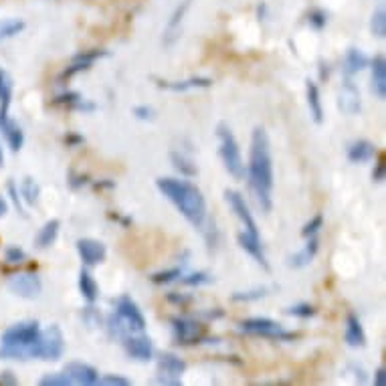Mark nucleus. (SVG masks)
<instances>
[{
    "instance_id": "1",
    "label": "nucleus",
    "mask_w": 386,
    "mask_h": 386,
    "mask_svg": "<svg viewBox=\"0 0 386 386\" xmlns=\"http://www.w3.org/2000/svg\"><path fill=\"white\" fill-rule=\"evenodd\" d=\"M247 176L257 207L261 208V212H269L273 207V160L267 132L259 126L253 130Z\"/></svg>"
},
{
    "instance_id": "2",
    "label": "nucleus",
    "mask_w": 386,
    "mask_h": 386,
    "mask_svg": "<svg viewBox=\"0 0 386 386\" xmlns=\"http://www.w3.org/2000/svg\"><path fill=\"white\" fill-rule=\"evenodd\" d=\"M158 191L179 208L180 215L193 224L194 229L205 227L207 221V200L200 193V188H196L193 182L180 179H158L156 180Z\"/></svg>"
},
{
    "instance_id": "3",
    "label": "nucleus",
    "mask_w": 386,
    "mask_h": 386,
    "mask_svg": "<svg viewBox=\"0 0 386 386\" xmlns=\"http://www.w3.org/2000/svg\"><path fill=\"white\" fill-rule=\"evenodd\" d=\"M217 138L221 142L219 146V154H221V160L224 164V170L233 176L235 180L245 179V162H243V156H241V150H239L237 138L231 132V128L227 123H219L217 128Z\"/></svg>"
},
{
    "instance_id": "4",
    "label": "nucleus",
    "mask_w": 386,
    "mask_h": 386,
    "mask_svg": "<svg viewBox=\"0 0 386 386\" xmlns=\"http://www.w3.org/2000/svg\"><path fill=\"white\" fill-rule=\"evenodd\" d=\"M65 352V336L57 324L49 326L35 342V356L41 360H59Z\"/></svg>"
},
{
    "instance_id": "5",
    "label": "nucleus",
    "mask_w": 386,
    "mask_h": 386,
    "mask_svg": "<svg viewBox=\"0 0 386 386\" xmlns=\"http://www.w3.org/2000/svg\"><path fill=\"white\" fill-rule=\"evenodd\" d=\"M239 330L249 334V336H261V338H269V340H294L296 334L285 332L277 322L269 320V318H249L243 320L239 324Z\"/></svg>"
},
{
    "instance_id": "6",
    "label": "nucleus",
    "mask_w": 386,
    "mask_h": 386,
    "mask_svg": "<svg viewBox=\"0 0 386 386\" xmlns=\"http://www.w3.org/2000/svg\"><path fill=\"white\" fill-rule=\"evenodd\" d=\"M116 315L119 324H123V327L128 330H134V332L146 330V318L130 296H119L116 299Z\"/></svg>"
},
{
    "instance_id": "7",
    "label": "nucleus",
    "mask_w": 386,
    "mask_h": 386,
    "mask_svg": "<svg viewBox=\"0 0 386 386\" xmlns=\"http://www.w3.org/2000/svg\"><path fill=\"white\" fill-rule=\"evenodd\" d=\"M170 324H172L174 342L180 346H191V344H198V342L205 340L207 330L193 318H172Z\"/></svg>"
},
{
    "instance_id": "8",
    "label": "nucleus",
    "mask_w": 386,
    "mask_h": 386,
    "mask_svg": "<svg viewBox=\"0 0 386 386\" xmlns=\"http://www.w3.org/2000/svg\"><path fill=\"white\" fill-rule=\"evenodd\" d=\"M186 372V362L176 354L164 352L158 358V382L160 385H180L182 374Z\"/></svg>"
},
{
    "instance_id": "9",
    "label": "nucleus",
    "mask_w": 386,
    "mask_h": 386,
    "mask_svg": "<svg viewBox=\"0 0 386 386\" xmlns=\"http://www.w3.org/2000/svg\"><path fill=\"white\" fill-rule=\"evenodd\" d=\"M224 198H227L231 210L237 215L239 221L243 223L245 231H247L249 235H253V237H259V229H257V223H255L253 215L249 212V207H247V203H245V196L241 193H237V191H224Z\"/></svg>"
},
{
    "instance_id": "10",
    "label": "nucleus",
    "mask_w": 386,
    "mask_h": 386,
    "mask_svg": "<svg viewBox=\"0 0 386 386\" xmlns=\"http://www.w3.org/2000/svg\"><path fill=\"white\" fill-rule=\"evenodd\" d=\"M8 289L18 297H25V299H35V297L41 296L43 291V283L41 277L35 275V273H18L15 277H11L8 282Z\"/></svg>"
},
{
    "instance_id": "11",
    "label": "nucleus",
    "mask_w": 386,
    "mask_h": 386,
    "mask_svg": "<svg viewBox=\"0 0 386 386\" xmlns=\"http://www.w3.org/2000/svg\"><path fill=\"white\" fill-rule=\"evenodd\" d=\"M75 247H77V253H79V257H81V261L85 263V265H97V263H104L105 261V255H107V249H105V245L102 241H97V239H79L77 243H75Z\"/></svg>"
},
{
    "instance_id": "12",
    "label": "nucleus",
    "mask_w": 386,
    "mask_h": 386,
    "mask_svg": "<svg viewBox=\"0 0 386 386\" xmlns=\"http://www.w3.org/2000/svg\"><path fill=\"white\" fill-rule=\"evenodd\" d=\"M63 372L71 378V382H75V385L93 386L99 382L97 370L93 366H90V364H83V362H69Z\"/></svg>"
},
{
    "instance_id": "13",
    "label": "nucleus",
    "mask_w": 386,
    "mask_h": 386,
    "mask_svg": "<svg viewBox=\"0 0 386 386\" xmlns=\"http://www.w3.org/2000/svg\"><path fill=\"white\" fill-rule=\"evenodd\" d=\"M338 107L346 116H356L358 111H360V107H362V104H360V91H358V88L350 79H346L342 83L340 95H338Z\"/></svg>"
},
{
    "instance_id": "14",
    "label": "nucleus",
    "mask_w": 386,
    "mask_h": 386,
    "mask_svg": "<svg viewBox=\"0 0 386 386\" xmlns=\"http://www.w3.org/2000/svg\"><path fill=\"white\" fill-rule=\"evenodd\" d=\"M123 346H126V352L128 356L140 360V362H148L150 358L154 356V346L146 336H130V338H123Z\"/></svg>"
},
{
    "instance_id": "15",
    "label": "nucleus",
    "mask_w": 386,
    "mask_h": 386,
    "mask_svg": "<svg viewBox=\"0 0 386 386\" xmlns=\"http://www.w3.org/2000/svg\"><path fill=\"white\" fill-rule=\"evenodd\" d=\"M154 81L158 83L160 90L168 91H188V90H207L212 85L210 77H191L186 81H166V79H158L154 77Z\"/></svg>"
},
{
    "instance_id": "16",
    "label": "nucleus",
    "mask_w": 386,
    "mask_h": 386,
    "mask_svg": "<svg viewBox=\"0 0 386 386\" xmlns=\"http://www.w3.org/2000/svg\"><path fill=\"white\" fill-rule=\"evenodd\" d=\"M237 241H239V245H241V249H245V251L249 253V255H251L253 259H255L261 267L269 269L267 257H265V251H263L261 239L253 237V235H249V233L245 231V233H239Z\"/></svg>"
},
{
    "instance_id": "17",
    "label": "nucleus",
    "mask_w": 386,
    "mask_h": 386,
    "mask_svg": "<svg viewBox=\"0 0 386 386\" xmlns=\"http://www.w3.org/2000/svg\"><path fill=\"white\" fill-rule=\"evenodd\" d=\"M376 154H378V148L368 140H356L348 146V160L352 164L370 162Z\"/></svg>"
},
{
    "instance_id": "18",
    "label": "nucleus",
    "mask_w": 386,
    "mask_h": 386,
    "mask_svg": "<svg viewBox=\"0 0 386 386\" xmlns=\"http://www.w3.org/2000/svg\"><path fill=\"white\" fill-rule=\"evenodd\" d=\"M344 340H346L348 346H352V348H362V346H366V334H364V327L360 324L356 313H348V318H346Z\"/></svg>"
},
{
    "instance_id": "19",
    "label": "nucleus",
    "mask_w": 386,
    "mask_h": 386,
    "mask_svg": "<svg viewBox=\"0 0 386 386\" xmlns=\"http://www.w3.org/2000/svg\"><path fill=\"white\" fill-rule=\"evenodd\" d=\"M372 93L378 99L386 97V59L382 55H376L372 59Z\"/></svg>"
},
{
    "instance_id": "20",
    "label": "nucleus",
    "mask_w": 386,
    "mask_h": 386,
    "mask_svg": "<svg viewBox=\"0 0 386 386\" xmlns=\"http://www.w3.org/2000/svg\"><path fill=\"white\" fill-rule=\"evenodd\" d=\"M13 90H15V83H13L11 73L0 69V123L11 118L8 109H11V102H13Z\"/></svg>"
},
{
    "instance_id": "21",
    "label": "nucleus",
    "mask_w": 386,
    "mask_h": 386,
    "mask_svg": "<svg viewBox=\"0 0 386 386\" xmlns=\"http://www.w3.org/2000/svg\"><path fill=\"white\" fill-rule=\"evenodd\" d=\"M318 249H320V241H318L315 237H310L308 245H306L301 251L289 257L287 265L294 269H301V267H306V265H310L313 259H315V255H318Z\"/></svg>"
},
{
    "instance_id": "22",
    "label": "nucleus",
    "mask_w": 386,
    "mask_h": 386,
    "mask_svg": "<svg viewBox=\"0 0 386 386\" xmlns=\"http://www.w3.org/2000/svg\"><path fill=\"white\" fill-rule=\"evenodd\" d=\"M366 65H368V57L360 49H348L346 51V57H344L342 71H344L346 77H352V75L360 73Z\"/></svg>"
},
{
    "instance_id": "23",
    "label": "nucleus",
    "mask_w": 386,
    "mask_h": 386,
    "mask_svg": "<svg viewBox=\"0 0 386 386\" xmlns=\"http://www.w3.org/2000/svg\"><path fill=\"white\" fill-rule=\"evenodd\" d=\"M0 130H2V134L6 138V142H8V146L13 152H18V150L23 148V144H25V134H23V130H20V126L13 121V119H4L2 123H0Z\"/></svg>"
},
{
    "instance_id": "24",
    "label": "nucleus",
    "mask_w": 386,
    "mask_h": 386,
    "mask_svg": "<svg viewBox=\"0 0 386 386\" xmlns=\"http://www.w3.org/2000/svg\"><path fill=\"white\" fill-rule=\"evenodd\" d=\"M59 229H61V223L57 221V219L47 221V223L43 224V229L39 231L35 245H37L39 249H49V247L57 241V237H59Z\"/></svg>"
},
{
    "instance_id": "25",
    "label": "nucleus",
    "mask_w": 386,
    "mask_h": 386,
    "mask_svg": "<svg viewBox=\"0 0 386 386\" xmlns=\"http://www.w3.org/2000/svg\"><path fill=\"white\" fill-rule=\"evenodd\" d=\"M306 90H308V107H310V116L315 123L324 121V107H322V99H320V90L313 81H306Z\"/></svg>"
},
{
    "instance_id": "26",
    "label": "nucleus",
    "mask_w": 386,
    "mask_h": 386,
    "mask_svg": "<svg viewBox=\"0 0 386 386\" xmlns=\"http://www.w3.org/2000/svg\"><path fill=\"white\" fill-rule=\"evenodd\" d=\"M191 4H193V0H184V2H182V4L179 6V8L174 11V15L170 16L168 25H166V35H164V43H166V45H170V43H172V39L176 37V30H179L180 23H182L184 15L188 13Z\"/></svg>"
},
{
    "instance_id": "27",
    "label": "nucleus",
    "mask_w": 386,
    "mask_h": 386,
    "mask_svg": "<svg viewBox=\"0 0 386 386\" xmlns=\"http://www.w3.org/2000/svg\"><path fill=\"white\" fill-rule=\"evenodd\" d=\"M79 291L90 303H95V299L99 297V287L85 269H81V273H79Z\"/></svg>"
},
{
    "instance_id": "28",
    "label": "nucleus",
    "mask_w": 386,
    "mask_h": 386,
    "mask_svg": "<svg viewBox=\"0 0 386 386\" xmlns=\"http://www.w3.org/2000/svg\"><path fill=\"white\" fill-rule=\"evenodd\" d=\"M25 27H27L25 20H20V18H2L0 20V41L13 39L18 32H23Z\"/></svg>"
},
{
    "instance_id": "29",
    "label": "nucleus",
    "mask_w": 386,
    "mask_h": 386,
    "mask_svg": "<svg viewBox=\"0 0 386 386\" xmlns=\"http://www.w3.org/2000/svg\"><path fill=\"white\" fill-rule=\"evenodd\" d=\"M170 160H172V166L179 170L182 176H196V174H198V168H196L193 160L186 158L184 154L172 152V154H170Z\"/></svg>"
},
{
    "instance_id": "30",
    "label": "nucleus",
    "mask_w": 386,
    "mask_h": 386,
    "mask_svg": "<svg viewBox=\"0 0 386 386\" xmlns=\"http://www.w3.org/2000/svg\"><path fill=\"white\" fill-rule=\"evenodd\" d=\"M18 193H20V198L27 203V205H35L37 200H39V194H41V186L35 182V179H27L20 182V188H18Z\"/></svg>"
},
{
    "instance_id": "31",
    "label": "nucleus",
    "mask_w": 386,
    "mask_h": 386,
    "mask_svg": "<svg viewBox=\"0 0 386 386\" xmlns=\"http://www.w3.org/2000/svg\"><path fill=\"white\" fill-rule=\"evenodd\" d=\"M370 30H372V35H374V37H378V39H385V37H386V13H385V8H380V11H376V13L372 15Z\"/></svg>"
},
{
    "instance_id": "32",
    "label": "nucleus",
    "mask_w": 386,
    "mask_h": 386,
    "mask_svg": "<svg viewBox=\"0 0 386 386\" xmlns=\"http://www.w3.org/2000/svg\"><path fill=\"white\" fill-rule=\"evenodd\" d=\"M180 277H182V269L174 267L166 269V271H158V273H154L150 279H152V283H156V285H166V283L176 282Z\"/></svg>"
},
{
    "instance_id": "33",
    "label": "nucleus",
    "mask_w": 386,
    "mask_h": 386,
    "mask_svg": "<svg viewBox=\"0 0 386 386\" xmlns=\"http://www.w3.org/2000/svg\"><path fill=\"white\" fill-rule=\"evenodd\" d=\"M73 385L71 378L65 372H53V374H45L41 378V386H69Z\"/></svg>"
},
{
    "instance_id": "34",
    "label": "nucleus",
    "mask_w": 386,
    "mask_h": 386,
    "mask_svg": "<svg viewBox=\"0 0 386 386\" xmlns=\"http://www.w3.org/2000/svg\"><path fill=\"white\" fill-rule=\"evenodd\" d=\"M102 57H107V51H102V49H91V51H83V53L75 55L73 61H79V63H83V65L91 67L95 61L102 59Z\"/></svg>"
},
{
    "instance_id": "35",
    "label": "nucleus",
    "mask_w": 386,
    "mask_h": 386,
    "mask_svg": "<svg viewBox=\"0 0 386 386\" xmlns=\"http://www.w3.org/2000/svg\"><path fill=\"white\" fill-rule=\"evenodd\" d=\"M267 287H257V289H251V291H235L233 294V301H255V299H261V297L267 296Z\"/></svg>"
},
{
    "instance_id": "36",
    "label": "nucleus",
    "mask_w": 386,
    "mask_h": 386,
    "mask_svg": "<svg viewBox=\"0 0 386 386\" xmlns=\"http://www.w3.org/2000/svg\"><path fill=\"white\" fill-rule=\"evenodd\" d=\"M287 315H294V318H301V320H308V318H313L315 315V308L310 306V303H296L291 308L285 310Z\"/></svg>"
},
{
    "instance_id": "37",
    "label": "nucleus",
    "mask_w": 386,
    "mask_h": 386,
    "mask_svg": "<svg viewBox=\"0 0 386 386\" xmlns=\"http://www.w3.org/2000/svg\"><path fill=\"white\" fill-rule=\"evenodd\" d=\"M210 282H212V277L208 275L207 271H196V273H191V275L182 277V283H184V285H191V287L207 285V283Z\"/></svg>"
},
{
    "instance_id": "38",
    "label": "nucleus",
    "mask_w": 386,
    "mask_h": 386,
    "mask_svg": "<svg viewBox=\"0 0 386 386\" xmlns=\"http://www.w3.org/2000/svg\"><path fill=\"white\" fill-rule=\"evenodd\" d=\"M324 227V217L322 215H315L312 221H308V223L303 224V229H301V235L306 239L315 237L318 235V231Z\"/></svg>"
},
{
    "instance_id": "39",
    "label": "nucleus",
    "mask_w": 386,
    "mask_h": 386,
    "mask_svg": "<svg viewBox=\"0 0 386 386\" xmlns=\"http://www.w3.org/2000/svg\"><path fill=\"white\" fill-rule=\"evenodd\" d=\"M79 99H81V95H79L77 91H67V93H61V95H57V97L53 99V104H55V105H67L69 109H73Z\"/></svg>"
},
{
    "instance_id": "40",
    "label": "nucleus",
    "mask_w": 386,
    "mask_h": 386,
    "mask_svg": "<svg viewBox=\"0 0 386 386\" xmlns=\"http://www.w3.org/2000/svg\"><path fill=\"white\" fill-rule=\"evenodd\" d=\"M4 259H6V263L16 265V263H23L27 259V253L23 251V249H18V247H8L4 251Z\"/></svg>"
},
{
    "instance_id": "41",
    "label": "nucleus",
    "mask_w": 386,
    "mask_h": 386,
    "mask_svg": "<svg viewBox=\"0 0 386 386\" xmlns=\"http://www.w3.org/2000/svg\"><path fill=\"white\" fill-rule=\"evenodd\" d=\"M308 20H310V25H312L313 29H324L327 23V15L324 13V11H320V8H315V11H312L310 15H308Z\"/></svg>"
},
{
    "instance_id": "42",
    "label": "nucleus",
    "mask_w": 386,
    "mask_h": 386,
    "mask_svg": "<svg viewBox=\"0 0 386 386\" xmlns=\"http://www.w3.org/2000/svg\"><path fill=\"white\" fill-rule=\"evenodd\" d=\"M6 188H8V194H11V198H13V203H15L16 210L23 215V217H27V212H25V208L20 205V193H18V188H16V184L13 180H8V184H6Z\"/></svg>"
},
{
    "instance_id": "43",
    "label": "nucleus",
    "mask_w": 386,
    "mask_h": 386,
    "mask_svg": "<svg viewBox=\"0 0 386 386\" xmlns=\"http://www.w3.org/2000/svg\"><path fill=\"white\" fill-rule=\"evenodd\" d=\"M99 382L107 386H130V380L118 374H105L104 378H99Z\"/></svg>"
},
{
    "instance_id": "44",
    "label": "nucleus",
    "mask_w": 386,
    "mask_h": 386,
    "mask_svg": "<svg viewBox=\"0 0 386 386\" xmlns=\"http://www.w3.org/2000/svg\"><path fill=\"white\" fill-rule=\"evenodd\" d=\"M134 116L142 121H148V119H154V109L150 105H138L134 107Z\"/></svg>"
},
{
    "instance_id": "45",
    "label": "nucleus",
    "mask_w": 386,
    "mask_h": 386,
    "mask_svg": "<svg viewBox=\"0 0 386 386\" xmlns=\"http://www.w3.org/2000/svg\"><path fill=\"white\" fill-rule=\"evenodd\" d=\"M385 176H386V164L385 160H380V162L374 166V170H372V180H374V182H382Z\"/></svg>"
},
{
    "instance_id": "46",
    "label": "nucleus",
    "mask_w": 386,
    "mask_h": 386,
    "mask_svg": "<svg viewBox=\"0 0 386 386\" xmlns=\"http://www.w3.org/2000/svg\"><path fill=\"white\" fill-rule=\"evenodd\" d=\"M0 385H4V386L18 385V378L15 376V372H11V370L2 372V374H0Z\"/></svg>"
},
{
    "instance_id": "47",
    "label": "nucleus",
    "mask_w": 386,
    "mask_h": 386,
    "mask_svg": "<svg viewBox=\"0 0 386 386\" xmlns=\"http://www.w3.org/2000/svg\"><path fill=\"white\" fill-rule=\"evenodd\" d=\"M85 142V138L79 134H67L65 135V144L69 146V148H77V146H81Z\"/></svg>"
},
{
    "instance_id": "48",
    "label": "nucleus",
    "mask_w": 386,
    "mask_h": 386,
    "mask_svg": "<svg viewBox=\"0 0 386 386\" xmlns=\"http://www.w3.org/2000/svg\"><path fill=\"white\" fill-rule=\"evenodd\" d=\"M85 182H88V179H85V176H77L75 172H71V174H69V184H71L73 188H79V186H81V184H85Z\"/></svg>"
},
{
    "instance_id": "49",
    "label": "nucleus",
    "mask_w": 386,
    "mask_h": 386,
    "mask_svg": "<svg viewBox=\"0 0 386 386\" xmlns=\"http://www.w3.org/2000/svg\"><path fill=\"white\" fill-rule=\"evenodd\" d=\"M374 385L386 386V370L385 368H378V370H376V376H374Z\"/></svg>"
},
{
    "instance_id": "50",
    "label": "nucleus",
    "mask_w": 386,
    "mask_h": 386,
    "mask_svg": "<svg viewBox=\"0 0 386 386\" xmlns=\"http://www.w3.org/2000/svg\"><path fill=\"white\" fill-rule=\"evenodd\" d=\"M170 301H174V303H188L191 301V297H184V296H176V294H170L168 296Z\"/></svg>"
},
{
    "instance_id": "51",
    "label": "nucleus",
    "mask_w": 386,
    "mask_h": 386,
    "mask_svg": "<svg viewBox=\"0 0 386 386\" xmlns=\"http://www.w3.org/2000/svg\"><path fill=\"white\" fill-rule=\"evenodd\" d=\"M6 210H8V205H6V200H4V198L0 196V219H2L4 215H6Z\"/></svg>"
},
{
    "instance_id": "52",
    "label": "nucleus",
    "mask_w": 386,
    "mask_h": 386,
    "mask_svg": "<svg viewBox=\"0 0 386 386\" xmlns=\"http://www.w3.org/2000/svg\"><path fill=\"white\" fill-rule=\"evenodd\" d=\"M0 166H4V152H2V144H0Z\"/></svg>"
}]
</instances>
